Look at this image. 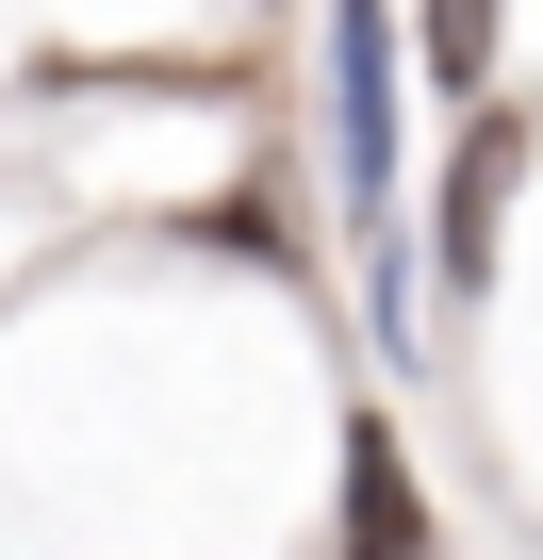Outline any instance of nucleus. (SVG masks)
Listing matches in <instances>:
<instances>
[{"label": "nucleus", "mask_w": 543, "mask_h": 560, "mask_svg": "<svg viewBox=\"0 0 543 560\" xmlns=\"http://www.w3.org/2000/svg\"><path fill=\"white\" fill-rule=\"evenodd\" d=\"M396 100H412L396 0H330V149H346V198L363 214H396Z\"/></svg>", "instance_id": "nucleus-1"}, {"label": "nucleus", "mask_w": 543, "mask_h": 560, "mask_svg": "<svg viewBox=\"0 0 543 560\" xmlns=\"http://www.w3.org/2000/svg\"><path fill=\"white\" fill-rule=\"evenodd\" d=\"M494 18L510 0H428V83H494Z\"/></svg>", "instance_id": "nucleus-4"}, {"label": "nucleus", "mask_w": 543, "mask_h": 560, "mask_svg": "<svg viewBox=\"0 0 543 560\" xmlns=\"http://www.w3.org/2000/svg\"><path fill=\"white\" fill-rule=\"evenodd\" d=\"M494 198H510V116L445 165V280H477V264H494Z\"/></svg>", "instance_id": "nucleus-3"}, {"label": "nucleus", "mask_w": 543, "mask_h": 560, "mask_svg": "<svg viewBox=\"0 0 543 560\" xmlns=\"http://www.w3.org/2000/svg\"><path fill=\"white\" fill-rule=\"evenodd\" d=\"M346 544H428V494H412L396 429H346Z\"/></svg>", "instance_id": "nucleus-2"}]
</instances>
